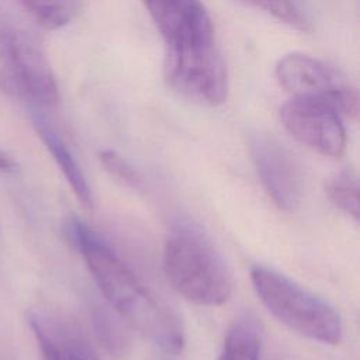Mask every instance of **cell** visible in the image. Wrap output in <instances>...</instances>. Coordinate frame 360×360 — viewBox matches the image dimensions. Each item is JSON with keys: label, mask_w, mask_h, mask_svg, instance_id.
Here are the masks:
<instances>
[{"label": "cell", "mask_w": 360, "mask_h": 360, "mask_svg": "<svg viewBox=\"0 0 360 360\" xmlns=\"http://www.w3.org/2000/svg\"><path fill=\"white\" fill-rule=\"evenodd\" d=\"M165 42V79L191 100L218 105L228 96V73L214 27L200 0H142Z\"/></svg>", "instance_id": "cell-1"}, {"label": "cell", "mask_w": 360, "mask_h": 360, "mask_svg": "<svg viewBox=\"0 0 360 360\" xmlns=\"http://www.w3.org/2000/svg\"><path fill=\"white\" fill-rule=\"evenodd\" d=\"M66 233L80 250L101 294L115 312L162 350L180 353L184 332L177 314L160 301L86 224L72 218L66 224Z\"/></svg>", "instance_id": "cell-2"}, {"label": "cell", "mask_w": 360, "mask_h": 360, "mask_svg": "<svg viewBox=\"0 0 360 360\" xmlns=\"http://www.w3.org/2000/svg\"><path fill=\"white\" fill-rule=\"evenodd\" d=\"M163 270L187 301L217 307L232 294V273L211 238L197 225L179 222L165 242Z\"/></svg>", "instance_id": "cell-3"}, {"label": "cell", "mask_w": 360, "mask_h": 360, "mask_svg": "<svg viewBox=\"0 0 360 360\" xmlns=\"http://www.w3.org/2000/svg\"><path fill=\"white\" fill-rule=\"evenodd\" d=\"M0 89L34 107L59 101V89L37 35L0 4Z\"/></svg>", "instance_id": "cell-4"}, {"label": "cell", "mask_w": 360, "mask_h": 360, "mask_svg": "<svg viewBox=\"0 0 360 360\" xmlns=\"http://www.w3.org/2000/svg\"><path fill=\"white\" fill-rule=\"evenodd\" d=\"M250 278L262 304L281 323L325 345H338L342 340V319L325 300L263 266H255Z\"/></svg>", "instance_id": "cell-5"}, {"label": "cell", "mask_w": 360, "mask_h": 360, "mask_svg": "<svg viewBox=\"0 0 360 360\" xmlns=\"http://www.w3.org/2000/svg\"><path fill=\"white\" fill-rule=\"evenodd\" d=\"M274 73L278 84L291 97L315 98L338 114L353 120L359 117L357 90L319 59L298 52L287 53L277 60Z\"/></svg>", "instance_id": "cell-6"}, {"label": "cell", "mask_w": 360, "mask_h": 360, "mask_svg": "<svg viewBox=\"0 0 360 360\" xmlns=\"http://www.w3.org/2000/svg\"><path fill=\"white\" fill-rule=\"evenodd\" d=\"M284 128L301 143L323 156L340 158L346 148V131L330 105L315 98L291 97L280 108Z\"/></svg>", "instance_id": "cell-7"}, {"label": "cell", "mask_w": 360, "mask_h": 360, "mask_svg": "<svg viewBox=\"0 0 360 360\" xmlns=\"http://www.w3.org/2000/svg\"><path fill=\"white\" fill-rule=\"evenodd\" d=\"M250 152L260 181L273 202L284 211L295 210L302 195V180L292 156L266 135L252 138Z\"/></svg>", "instance_id": "cell-8"}, {"label": "cell", "mask_w": 360, "mask_h": 360, "mask_svg": "<svg viewBox=\"0 0 360 360\" xmlns=\"http://www.w3.org/2000/svg\"><path fill=\"white\" fill-rule=\"evenodd\" d=\"M28 323L46 360H98L86 335L73 321L52 312L31 311Z\"/></svg>", "instance_id": "cell-9"}, {"label": "cell", "mask_w": 360, "mask_h": 360, "mask_svg": "<svg viewBox=\"0 0 360 360\" xmlns=\"http://www.w3.org/2000/svg\"><path fill=\"white\" fill-rule=\"evenodd\" d=\"M32 124L34 128L52 155L53 160L59 166L60 172L63 173L65 179L68 180L70 188L76 194L77 200L84 205L91 208L93 207V195L90 191V187L87 184V180L84 177V173L82 172L79 163L76 162L75 156L72 155L70 149L65 143V141L60 138V135L53 129V127L38 112L32 115Z\"/></svg>", "instance_id": "cell-10"}, {"label": "cell", "mask_w": 360, "mask_h": 360, "mask_svg": "<svg viewBox=\"0 0 360 360\" xmlns=\"http://www.w3.org/2000/svg\"><path fill=\"white\" fill-rule=\"evenodd\" d=\"M262 329L252 315L238 318L226 332L218 360H259Z\"/></svg>", "instance_id": "cell-11"}, {"label": "cell", "mask_w": 360, "mask_h": 360, "mask_svg": "<svg viewBox=\"0 0 360 360\" xmlns=\"http://www.w3.org/2000/svg\"><path fill=\"white\" fill-rule=\"evenodd\" d=\"M38 25L59 30L68 25L77 13V0H14Z\"/></svg>", "instance_id": "cell-12"}, {"label": "cell", "mask_w": 360, "mask_h": 360, "mask_svg": "<svg viewBox=\"0 0 360 360\" xmlns=\"http://www.w3.org/2000/svg\"><path fill=\"white\" fill-rule=\"evenodd\" d=\"M325 194L340 211L354 221L359 219V181L350 170H342L329 176L323 184Z\"/></svg>", "instance_id": "cell-13"}, {"label": "cell", "mask_w": 360, "mask_h": 360, "mask_svg": "<svg viewBox=\"0 0 360 360\" xmlns=\"http://www.w3.org/2000/svg\"><path fill=\"white\" fill-rule=\"evenodd\" d=\"M243 4L263 10L278 21L300 31H308L311 22L295 0H238Z\"/></svg>", "instance_id": "cell-14"}, {"label": "cell", "mask_w": 360, "mask_h": 360, "mask_svg": "<svg viewBox=\"0 0 360 360\" xmlns=\"http://www.w3.org/2000/svg\"><path fill=\"white\" fill-rule=\"evenodd\" d=\"M96 330L97 335L100 338V340L103 342V345L115 356H122L127 352V346H128V339L124 333V330L120 328V325L112 321V318L104 312V311H98L96 318Z\"/></svg>", "instance_id": "cell-15"}, {"label": "cell", "mask_w": 360, "mask_h": 360, "mask_svg": "<svg viewBox=\"0 0 360 360\" xmlns=\"http://www.w3.org/2000/svg\"><path fill=\"white\" fill-rule=\"evenodd\" d=\"M100 162L103 165V167L111 174L114 176L117 180H120L121 183L134 187V188H139L142 187V179L141 176L135 172V169L115 150L111 149H105L100 152Z\"/></svg>", "instance_id": "cell-16"}, {"label": "cell", "mask_w": 360, "mask_h": 360, "mask_svg": "<svg viewBox=\"0 0 360 360\" xmlns=\"http://www.w3.org/2000/svg\"><path fill=\"white\" fill-rule=\"evenodd\" d=\"M14 170H15V162L4 152H0V172L11 173Z\"/></svg>", "instance_id": "cell-17"}]
</instances>
